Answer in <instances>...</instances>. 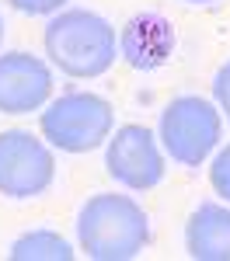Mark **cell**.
I'll return each mask as SVG.
<instances>
[{"instance_id":"14","label":"cell","mask_w":230,"mask_h":261,"mask_svg":"<svg viewBox=\"0 0 230 261\" xmlns=\"http://www.w3.org/2000/svg\"><path fill=\"white\" fill-rule=\"evenodd\" d=\"M0 45H4V14H0Z\"/></svg>"},{"instance_id":"1","label":"cell","mask_w":230,"mask_h":261,"mask_svg":"<svg viewBox=\"0 0 230 261\" xmlns=\"http://www.w3.org/2000/svg\"><path fill=\"white\" fill-rule=\"evenodd\" d=\"M42 42H45L49 63L73 81H94V77L108 73L119 56L115 28L87 7L56 11L45 24Z\"/></svg>"},{"instance_id":"4","label":"cell","mask_w":230,"mask_h":261,"mask_svg":"<svg viewBox=\"0 0 230 261\" xmlns=\"http://www.w3.org/2000/svg\"><path fill=\"white\" fill-rule=\"evenodd\" d=\"M161 150L182 167H199L223 140V112L199 94L171 98L157 129Z\"/></svg>"},{"instance_id":"13","label":"cell","mask_w":230,"mask_h":261,"mask_svg":"<svg viewBox=\"0 0 230 261\" xmlns=\"http://www.w3.org/2000/svg\"><path fill=\"white\" fill-rule=\"evenodd\" d=\"M213 98H216V108L223 112L230 119V60L216 70V77H213Z\"/></svg>"},{"instance_id":"10","label":"cell","mask_w":230,"mask_h":261,"mask_svg":"<svg viewBox=\"0 0 230 261\" xmlns=\"http://www.w3.org/2000/svg\"><path fill=\"white\" fill-rule=\"evenodd\" d=\"M73 254H77L73 244L66 241L63 233L49 230V226L21 233L18 241L11 244V251H7L11 261H73Z\"/></svg>"},{"instance_id":"7","label":"cell","mask_w":230,"mask_h":261,"mask_svg":"<svg viewBox=\"0 0 230 261\" xmlns=\"http://www.w3.org/2000/svg\"><path fill=\"white\" fill-rule=\"evenodd\" d=\"M53 94V70L32 53H4L0 56V112L4 115H32Z\"/></svg>"},{"instance_id":"3","label":"cell","mask_w":230,"mask_h":261,"mask_svg":"<svg viewBox=\"0 0 230 261\" xmlns=\"http://www.w3.org/2000/svg\"><path fill=\"white\" fill-rule=\"evenodd\" d=\"M39 129L42 140L53 150L63 153H87L108 143L115 129V112L101 94L91 91H70L53 98L39 112Z\"/></svg>"},{"instance_id":"15","label":"cell","mask_w":230,"mask_h":261,"mask_svg":"<svg viewBox=\"0 0 230 261\" xmlns=\"http://www.w3.org/2000/svg\"><path fill=\"white\" fill-rule=\"evenodd\" d=\"M185 4H213V0H185Z\"/></svg>"},{"instance_id":"5","label":"cell","mask_w":230,"mask_h":261,"mask_svg":"<svg viewBox=\"0 0 230 261\" xmlns=\"http://www.w3.org/2000/svg\"><path fill=\"white\" fill-rule=\"evenodd\" d=\"M53 181H56V157L49 143L32 136L28 129L0 133V195L35 199L53 188Z\"/></svg>"},{"instance_id":"2","label":"cell","mask_w":230,"mask_h":261,"mask_svg":"<svg viewBox=\"0 0 230 261\" xmlns=\"http://www.w3.org/2000/svg\"><path fill=\"white\" fill-rule=\"evenodd\" d=\"M77 241L94 261H129L150 241V220L136 199L98 192L77 213Z\"/></svg>"},{"instance_id":"6","label":"cell","mask_w":230,"mask_h":261,"mask_svg":"<svg viewBox=\"0 0 230 261\" xmlns=\"http://www.w3.org/2000/svg\"><path fill=\"white\" fill-rule=\"evenodd\" d=\"M105 167L122 188L146 192L164 178V150L146 125L129 122V125L112 129L108 150H105Z\"/></svg>"},{"instance_id":"11","label":"cell","mask_w":230,"mask_h":261,"mask_svg":"<svg viewBox=\"0 0 230 261\" xmlns=\"http://www.w3.org/2000/svg\"><path fill=\"white\" fill-rule=\"evenodd\" d=\"M209 185L216 195H223L230 202V143L213 157V167H209Z\"/></svg>"},{"instance_id":"8","label":"cell","mask_w":230,"mask_h":261,"mask_svg":"<svg viewBox=\"0 0 230 261\" xmlns=\"http://www.w3.org/2000/svg\"><path fill=\"white\" fill-rule=\"evenodd\" d=\"M174 53V28L164 14L157 11H143L136 18L125 21L119 32V56H122L133 70H161Z\"/></svg>"},{"instance_id":"9","label":"cell","mask_w":230,"mask_h":261,"mask_svg":"<svg viewBox=\"0 0 230 261\" xmlns=\"http://www.w3.org/2000/svg\"><path fill=\"white\" fill-rule=\"evenodd\" d=\"M185 251L195 261H230V209L202 202L185 223Z\"/></svg>"},{"instance_id":"12","label":"cell","mask_w":230,"mask_h":261,"mask_svg":"<svg viewBox=\"0 0 230 261\" xmlns=\"http://www.w3.org/2000/svg\"><path fill=\"white\" fill-rule=\"evenodd\" d=\"M14 11H21V14H28V18H42V14H56V11H63V4L66 0H7Z\"/></svg>"}]
</instances>
